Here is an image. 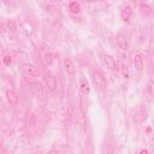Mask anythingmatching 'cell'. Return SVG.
I'll return each mask as SVG.
<instances>
[{
    "instance_id": "4fadbf2b",
    "label": "cell",
    "mask_w": 154,
    "mask_h": 154,
    "mask_svg": "<svg viewBox=\"0 0 154 154\" xmlns=\"http://www.w3.org/2000/svg\"><path fill=\"white\" fill-rule=\"evenodd\" d=\"M79 90H81V93L83 95H88L90 93L91 88H90V84H89V82H88L87 78H82L79 81Z\"/></svg>"
},
{
    "instance_id": "ba28073f",
    "label": "cell",
    "mask_w": 154,
    "mask_h": 154,
    "mask_svg": "<svg viewBox=\"0 0 154 154\" xmlns=\"http://www.w3.org/2000/svg\"><path fill=\"white\" fill-rule=\"evenodd\" d=\"M5 96H6L7 102L10 105H12V106H16L18 103V101H19V96H18L17 91L13 90V89H7L6 93H5Z\"/></svg>"
},
{
    "instance_id": "2e32d148",
    "label": "cell",
    "mask_w": 154,
    "mask_h": 154,
    "mask_svg": "<svg viewBox=\"0 0 154 154\" xmlns=\"http://www.w3.org/2000/svg\"><path fill=\"white\" fill-rule=\"evenodd\" d=\"M120 71H122V76L125 81H128L130 78V71H129V67L125 65V64H122L120 65Z\"/></svg>"
},
{
    "instance_id": "7c38bea8",
    "label": "cell",
    "mask_w": 154,
    "mask_h": 154,
    "mask_svg": "<svg viewBox=\"0 0 154 154\" xmlns=\"http://www.w3.org/2000/svg\"><path fill=\"white\" fill-rule=\"evenodd\" d=\"M131 16H132V7L130 5H125L120 12V17H122L123 22H129Z\"/></svg>"
},
{
    "instance_id": "d6986e66",
    "label": "cell",
    "mask_w": 154,
    "mask_h": 154,
    "mask_svg": "<svg viewBox=\"0 0 154 154\" xmlns=\"http://www.w3.org/2000/svg\"><path fill=\"white\" fill-rule=\"evenodd\" d=\"M83 1H85V2H91V1H94V0H83Z\"/></svg>"
},
{
    "instance_id": "9a60e30c",
    "label": "cell",
    "mask_w": 154,
    "mask_h": 154,
    "mask_svg": "<svg viewBox=\"0 0 154 154\" xmlns=\"http://www.w3.org/2000/svg\"><path fill=\"white\" fill-rule=\"evenodd\" d=\"M140 12L142 14H144V16H148V14H152L153 10L148 4H141L140 5Z\"/></svg>"
},
{
    "instance_id": "8992f818",
    "label": "cell",
    "mask_w": 154,
    "mask_h": 154,
    "mask_svg": "<svg viewBox=\"0 0 154 154\" xmlns=\"http://www.w3.org/2000/svg\"><path fill=\"white\" fill-rule=\"evenodd\" d=\"M63 66H64L65 72H66L69 76L73 77V76L76 75V66H75V63L72 61V59H70V58H64V60H63Z\"/></svg>"
},
{
    "instance_id": "e0dca14e",
    "label": "cell",
    "mask_w": 154,
    "mask_h": 154,
    "mask_svg": "<svg viewBox=\"0 0 154 154\" xmlns=\"http://www.w3.org/2000/svg\"><path fill=\"white\" fill-rule=\"evenodd\" d=\"M12 61H13V59H12V55H11V54L4 55V58H2V64H4L5 66H10V65L12 64Z\"/></svg>"
},
{
    "instance_id": "277c9868",
    "label": "cell",
    "mask_w": 154,
    "mask_h": 154,
    "mask_svg": "<svg viewBox=\"0 0 154 154\" xmlns=\"http://www.w3.org/2000/svg\"><path fill=\"white\" fill-rule=\"evenodd\" d=\"M147 118H148L147 108H146L143 105L138 106V108L136 109V112H135V114H134V122H135L136 124H142V123H144V122L147 120Z\"/></svg>"
},
{
    "instance_id": "ac0fdd59",
    "label": "cell",
    "mask_w": 154,
    "mask_h": 154,
    "mask_svg": "<svg viewBox=\"0 0 154 154\" xmlns=\"http://www.w3.org/2000/svg\"><path fill=\"white\" fill-rule=\"evenodd\" d=\"M138 153H141V154H148L149 153V150L148 149H146V148H142V149H140V152Z\"/></svg>"
},
{
    "instance_id": "3957f363",
    "label": "cell",
    "mask_w": 154,
    "mask_h": 154,
    "mask_svg": "<svg viewBox=\"0 0 154 154\" xmlns=\"http://www.w3.org/2000/svg\"><path fill=\"white\" fill-rule=\"evenodd\" d=\"M29 88L31 90V93L34 94V96L36 97H42L45 95V88H43V84L38 81H30L29 83Z\"/></svg>"
},
{
    "instance_id": "5bb4252c",
    "label": "cell",
    "mask_w": 154,
    "mask_h": 154,
    "mask_svg": "<svg viewBox=\"0 0 154 154\" xmlns=\"http://www.w3.org/2000/svg\"><path fill=\"white\" fill-rule=\"evenodd\" d=\"M67 8H69V11L71 12V13H73V14H77V13H79V11H81V6H79V2L78 1H70L69 4H67Z\"/></svg>"
},
{
    "instance_id": "52a82bcc",
    "label": "cell",
    "mask_w": 154,
    "mask_h": 154,
    "mask_svg": "<svg viewBox=\"0 0 154 154\" xmlns=\"http://www.w3.org/2000/svg\"><path fill=\"white\" fill-rule=\"evenodd\" d=\"M116 42H117V46L122 51H128L129 49V41H128V37L125 36V34L118 32L116 35Z\"/></svg>"
},
{
    "instance_id": "8fae6325",
    "label": "cell",
    "mask_w": 154,
    "mask_h": 154,
    "mask_svg": "<svg viewBox=\"0 0 154 154\" xmlns=\"http://www.w3.org/2000/svg\"><path fill=\"white\" fill-rule=\"evenodd\" d=\"M144 95H146V99L149 102H152L154 100V83L152 81L147 83V87L144 89Z\"/></svg>"
},
{
    "instance_id": "5b68a950",
    "label": "cell",
    "mask_w": 154,
    "mask_h": 154,
    "mask_svg": "<svg viewBox=\"0 0 154 154\" xmlns=\"http://www.w3.org/2000/svg\"><path fill=\"white\" fill-rule=\"evenodd\" d=\"M22 70L25 75H28L29 77H38L41 75V71L38 70V67H36L35 65L32 64H29V63H25L22 65Z\"/></svg>"
},
{
    "instance_id": "30bf717a",
    "label": "cell",
    "mask_w": 154,
    "mask_h": 154,
    "mask_svg": "<svg viewBox=\"0 0 154 154\" xmlns=\"http://www.w3.org/2000/svg\"><path fill=\"white\" fill-rule=\"evenodd\" d=\"M134 65H135V69L137 72H142L143 69H144V58L142 54L137 53L134 55Z\"/></svg>"
},
{
    "instance_id": "7a4b0ae2",
    "label": "cell",
    "mask_w": 154,
    "mask_h": 154,
    "mask_svg": "<svg viewBox=\"0 0 154 154\" xmlns=\"http://www.w3.org/2000/svg\"><path fill=\"white\" fill-rule=\"evenodd\" d=\"M43 83L46 85V88L49 90V91H55L58 89V79L52 73H46L43 76Z\"/></svg>"
},
{
    "instance_id": "6da1fadb",
    "label": "cell",
    "mask_w": 154,
    "mask_h": 154,
    "mask_svg": "<svg viewBox=\"0 0 154 154\" xmlns=\"http://www.w3.org/2000/svg\"><path fill=\"white\" fill-rule=\"evenodd\" d=\"M91 79H93V83L99 89H106V87H107V79H106V77L103 76V73L101 71L94 70L91 72Z\"/></svg>"
},
{
    "instance_id": "9c48e42d",
    "label": "cell",
    "mask_w": 154,
    "mask_h": 154,
    "mask_svg": "<svg viewBox=\"0 0 154 154\" xmlns=\"http://www.w3.org/2000/svg\"><path fill=\"white\" fill-rule=\"evenodd\" d=\"M103 63L106 65V67L109 70V71H117V63H116V59L111 55V54H105L103 55Z\"/></svg>"
}]
</instances>
